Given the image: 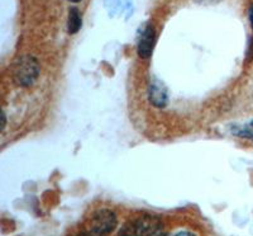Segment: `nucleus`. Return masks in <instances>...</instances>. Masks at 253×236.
Wrapping results in <instances>:
<instances>
[{
    "label": "nucleus",
    "mask_w": 253,
    "mask_h": 236,
    "mask_svg": "<svg viewBox=\"0 0 253 236\" xmlns=\"http://www.w3.org/2000/svg\"><path fill=\"white\" fill-rule=\"evenodd\" d=\"M175 236H195L193 233H189V231H181V233L176 234Z\"/></svg>",
    "instance_id": "nucleus-10"
},
{
    "label": "nucleus",
    "mask_w": 253,
    "mask_h": 236,
    "mask_svg": "<svg viewBox=\"0 0 253 236\" xmlns=\"http://www.w3.org/2000/svg\"><path fill=\"white\" fill-rule=\"evenodd\" d=\"M160 236H169V234H165V233H162L161 235H160Z\"/></svg>",
    "instance_id": "nucleus-14"
},
{
    "label": "nucleus",
    "mask_w": 253,
    "mask_h": 236,
    "mask_svg": "<svg viewBox=\"0 0 253 236\" xmlns=\"http://www.w3.org/2000/svg\"><path fill=\"white\" fill-rule=\"evenodd\" d=\"M196 4L203 6H210V5H215V4L220 3L221 0H194Z\"/></svg>",
    "instance_id": "nucleus-9"
},
{
    "label": "nucleus",
    "mask_w": 253,
    "mask_h": 236,
    "mask_svg": "<svg viewBox=\"0 0 253 236\" xmlns=\"http://www.w3.org/2000/svg\"><path fill=\"white\" fill-rule=\"evenodd\" d=\"M83 26V18L79 9L72 6L69 10V20H67V31L70 35H76Z\"/></svg>",
    "instance_id": "nucleus-6"
},
{
    "label": "nucleus",
    "mask_w": 253,
    "mask_h": 236,
    "mask_svg": "<svg viewBox=\"0 0 253 236\" xmlns=\"http://www.w3.org/2000/svg\"><path fill=\"white\" fill-rule=\"evenodd\" d=\"M250 20H251V26H252V29H253V4L250 9Z\"/></svg>",
    "instance_id": "nucleus-11"
},
{
    "label": "nucleus",
    "mask_w": 253,
    "mask_h": 236,
    "mask_svg": "<svg viewBox=\"0 0 253 236\" xmlns=\"http://www.w3.org/2000/svg\"><path fill=\"white\" fill-rule=\"evenodd\" d=\"M117 224H118V219L113 211L107 210V208L99 210L91 220V233L98 236L108 235L117 228Z\"/></svg>",
    "instance_id": "nucleus-3"
},
{
    "label": "nucleus",
    "mask_w": 253,
    "mask_h": 236,
    "mask_svg": "<svg viewBox=\"0 0 253 236\" xmlns=\"http://www.w3.org/2000/svg\"><path fill=\"white\" fill-rule=\"evenodd\" d=\"M12 76L13 81L18 87H31L40 76V63L33 56H22L15 61Z\"/></svg>",
    "instance_id": "nucleus-1"
},
{
    "label": "nucleus",
    "mask_w": 253,
    "mask_h": 236,
    "mask_svg": "<svg viewBox=\"0 0 253 236\" xmlns=\"http://www.w3.org/2000/svg\"><path fill=\"white\" fill-rule=\"evenodd\" d=\"M156 42V31L152 26L147 24L142 29V33L138 40V55L142 59H148L153 52Z\"/></svg>",
    "instance_id": "nucleus-4"
},
{
    "label": "nucleus",
    "mask_w": 253,
    "mask_h": 236,
    "mask_svg": "<svg viewBox=\"0 0 253 236\" xmlns=\"http://www.w3.org/2000/svg\"><path fill=\"white\" fill-rule=\"evenodd\" d=\"M69 1H71V3H79L81 0H69Z\"/></svg>",
    "instance_id": "nucleus-13"
},
{
    "label": "nucleus",
    "mask_w": 253,
    "mask_h": 236,
    "mask_svg": "<svg viewBox=\"0 0 253 236\" xmlns=\"http://www.w3.org/2000/svg\"><path fill=\"white\" fill-rule=\"evenodd\" d=\"M162 233L164 224L156 217L146 215L124 225L118 236H160Z\"/></svg>",
    "instance_id": "nucleus-2"
},
{
    "label": "nucleus",
    "mask_w": 253,
    "mask_h": 236,
    "mask_svg": "<svg viewBox=\"0 0 253 236\" xmlns=\"http://www.w3.org/2000/svg\"><path fill=\"white\" fill-rule=\"evenodd\" d=\"M76 236H95L94 233H83V234H79Z\"/></svg>",
    "instance_id": "nucleus-12"
},
{
    "label": "nucleus",
    "mask_w": 253,
    "mask_h": 236,
    "mask_svg": "<svg viewBox=\"0 0 253 236\" xmlns=\"http://www.w3.org/2000/svg\"><path fill=\"white\" fill-rule=\"evenodd\" d=\"M105 6L110 15L118 14L128 6V0H105Z\"/></svg>",
    "instance_id": "nucleus-7"
},
{
    "label": "nucleus",
    "mask_w": 253,
    "mask_h": 236,
    "mask_svg": "<svg viewBox=\"0 0 253 236\" xmlns=\"http://www.w3.org/2000/svg\"><path fill=\"white\" fill-rule=\"evenodd\" d=\"M234 135L239 136V137L248 138V140H253V119L252 121L247 122L246 124L241 127H237L233 130Z\"/></svg>",
    "instance_id": "nucleus-8"
},
{
    "label": "nucleus",
    "mask_w": 253,
    "mask_h": 236,
    "mask_svg": "<svg viewBox=\"0 0 253 236\" xmlns=\"http://www.w3.org/2000/svg\"><path fill=\"white\" fill-rule=\"evenodd\" d=\"M148 99L157 108H165L169 103V93L161 81L155 80L148 88Z\"/></svg>",
    "instance_id": "nucleus-5"
}]
</instances>
